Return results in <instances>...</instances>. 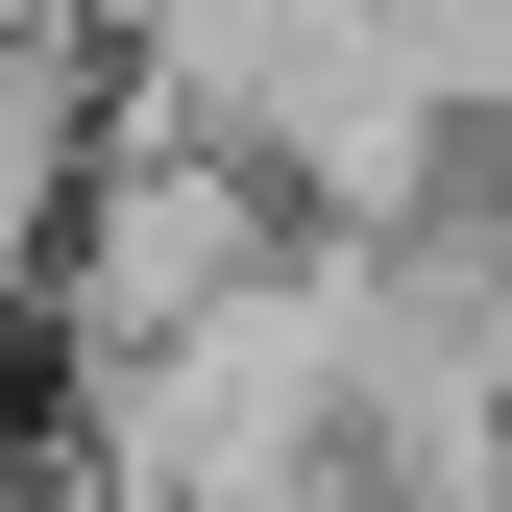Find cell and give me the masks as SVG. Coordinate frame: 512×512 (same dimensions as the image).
Returning <instances> with one entry per match:
<instances>
[{
    "label": "cell",
    "mask_w": 512,
    "mask_h": 512,
    "mask_svg": "<svg viewBox=\"0 0 512 512\" xmlns=\"http://www.w3.org/2000/svg\"><path fill=\"white\" fill-rule=\"evenodd\" d=\"M269 269H293V196H269L244 147H196V122L122 98V122H98V196H74V269H49V366H74V415L147 391V366L196 342V317H244Z\"/></svg>",
    "instance_id": "1"
}]
</instances>
